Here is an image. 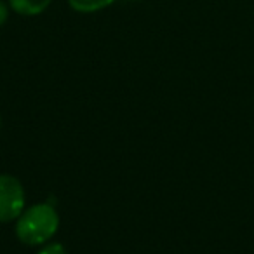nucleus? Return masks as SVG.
<instances>
[{
	"label": "nucleus",
	"instance_id": "1",
	"mask_svg": "<svg viewBox=\"0 0 254 254\" xmlns=\"http://www.w3.org/2000/svg\"><path fill=\"white\" fill-rule=\"evenodd\" d=\"M16 237L25 246L40 247L51 242L60 228V214L49 202L33 204L16 219Z\"/></svg>",
	"mask_w": 254,
	"mask_h": 254
},
{
	"label": "nucleus",
	"instance_id": "2",
	"mask_svg": "<svg viewBox=\"0 0 254 254\" xmlns=\"http://www.w3.org/2000/svg\"><path fill=\"white\" fill-rule=\"evenodd\" d=\"M26 209V191L12 174H0V223H12Z\"/></svg>",
	"mask_w": 254,
	"mask_h": 254
},
{
	"label": "nucleus",
	"instance_id": "3",
	"mask_svg": "<svg viewBox=\"0 0 254 254\" xmlns=\"http://www.w3.org/2000/svg\"><path fill=\"white\" fill-rule=\"evenodd\" d=\"M53 0H7L12 12L25 18H35L49 9Z\"/></svg>",
	"mask_w": 254,
	"mask_h": 254
},
{
	"label": "nucleus",
	"instance_id": "4",
	"mask_svg": "<svg viewBox=\"0 0 254 254\" xmlns=\"http://www.w3.org/2000/svg\"><path fill=\"white\" fill-rule=\"evenodd\" d=\"M68 5L75 12L80 14H94V12L105 11L110 5H113L117 0H66Z\"/></svg>",
	"mask_w": 254,
	"mask_h": 254
},
{
	"label": "nucleus",
	"instance_id": "5",
	"mask_svg": "<svg viewBox=\"0 0 254 254\" xmlns=\"http://www.w3.org/2000/svg\"><path fill=\"white\" fill-rule=\"evenodd\" d=\"M37 254H68V249L61 242H53V240H51V242L40 246Z\"/></svg>",
	"mask_w": 254,
	"mask_h": 254
},
{
	"label": "nucleus",
	"instance_id": "6",
	"mask_svg": "<svg viewBox=\"0 0 254 254\" xmlns=\"http://www.w3.org/2000/svg\"><path fill=\"white\" fill-rule=\"evenodd\" d=\"M9 14H11V7H9V4H7V2H2V0H0V28L7 23Z\"/></svg>",
	"mask_w": 254,
	"mask_h": 254
},
{
	"label": "nucleus",
	"instance_id": "7",
	"mask_svg": "<svg viewBox=\"0 0 254 254\" xmlns=\"http://www.w3.org/2000/svg\"><path fill=\"white\" fill-rule=\"evenodd\" d=\"M127 2H143V0H127Z\"/></svg>",
	"mask_w": 254,
	"mask_h": 254
},
{
	"label": "nucleus",
	"instance_id": "8",
	"mask_svg": "<svg viewBox=\"0 0 254 254\" xmlns=\"http://www.w3.org/2000/svg\"><path fill=\"white\" fill-rule=\"evenodd\" d=\"M0 127H2V119H0Z\"/></svg>",
	"mask_w": 254,
	"mask_h": 254
}]
</instances>
